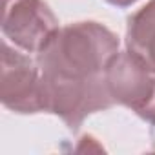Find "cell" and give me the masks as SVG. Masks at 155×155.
<instances>
[{
	"label": "cell",
	"instance_id": "obj_7",
	"mask_svg": "<svg viewBox=\"0 0 155 155\" xmlns=\"http://www.w3.org/2000/svg\"><path fill=\"white\" fill-rule=\"evenodd\" d=\"M139 117H142L144 120H148V122L155 124V95H153V99L150 101V104L144 108V111H142Z\"/></svg>",
	"mask_w": 155,
	"mask_h": 155
},
{
	"label": "cell",
	"instance_id": "obj_1",
	"mask_svg": "<svg viewBox=\"0 0 155 155\" xmlns=\"http://www.w3.org/2000/svg\"><path fill=\"white\" fill-rule=\"evenodd\" d=\"M117 49L119 38L108 28L97 22H79L57 29L38 51L37 64L44 77L90 81L104 75Z\"/></svg>",
	"mask_w": 155,
	"mask_h": 155
},
{
	"label": "cell",
	"instance_id": "obj_3",
	"mask_svg": "<svg viewBox=\"0 0 155 155\" xmlns=\"http://www.w3.org/2000/svg\"><path fill=\"white\" fill-rule=\"evenodd\" d=\"M2 104L18 113L44 111L40 68L29 57L11 49L2 42V73H0Z\"/></svg>",
	"mask_w": 155,
	"mask_h": 155
},
{
	"label": "cell",
	"instance_id": "obj_4",
	"mask_svg": "<svg viewBox=\"0 0 155 155\" xmlns=\"http://www.w3.org/2000/svg\"><path fill=\"white\" fill-rule=\"evenodd\" d=\"M2 2V31L24 51L38 53L57 33V18L42 0Z\"/></svg>",
	"mask_w": 155,
	"mask_h": 155
},
{
	"label": "cell",
	"instance_id": "obj_5",
	"mask_svg": "<svg viewBox=\"0 0 155 155\" xmlns=\"http://www.w3.org/2000/svg\"><path fill=\"white\" fill-rule=\"evenodd\" d=\"M150 73L151 71L130 51L117 53L104 71L113 102L128 106L140 115L155 95V79Z\"/></svg>",
	"mask_w": 155,
	"mask_h": 155
},
{
	"label": "cell",
	"instance_id": "obj_2",
	"mask_svg": "<svg viewBox=\"0 0 155 155\" xmlns=\"http://www.w3.org/2000/svg\"><path fill=\"white\" fill-rule=\"evenodd\" d=\"M40 81L44 111L57 113L71 130L79 128L90 113L113 104L104 75L90 81H62L40 73Z\"/></svg>",
	"mask_w": 155,
	"mask_h": 155
},
{
	"label": "cell",
	"instance_id": "obj_6",
	"mask_svg": "<svg viewBox=\"0 0 155 155\" xmlns=\"http://www.w3.org/2000/svg\"><path fill=\"white\" fill-rule=\"evenodd\" d=\"M126 44L128 51L155 73V0L128 18Z\"/></svg>",
	"mask_w": 155,
	"mask_h": 155
},
{
	"label": "cell",
	"instance_id": "obj_8",
	"mask_svg": "<svg viewBox=\"0 0 155 155\" xmlns=\"http://www.w3.org/2000/svg\"><path fill=\"white\" fill-rule=\"evenodd\" d=\"M106 2H110V4H113V6H119V8H128V6H131L133 2H137V0H106Z\"/></svg>",
	"mask_w": 155,
	"mask_h": 155
}]
</instances>
